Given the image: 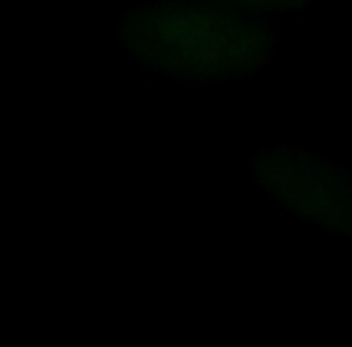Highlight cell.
Returning a JSON list of instances; mask_svg holds the SVG:
<instances>
[{"instance_id": "1", "label": "cell", "mask_w": 352, "mask_h": 347, "mask_svg": "<svg viewBox=\"0 0 352 347\" xmlns=\"http://www.w3.org/2000/svg\"><path fill=\"white\" fill-rule=\"evenodd\" d=\"M273 22L222 15L184 0H160L128 12L118 46L152 73L193 85L246 80L278 54Z\"/></svg>"}, {"instance_id": "2", "label": "cell", "mask_w": 352, "mask_h": 347, "mask_svg": "<svg viewBox=\"0 0 352 347\" xmlns=\"http://www.w3.org/2000/svg\"><path fill=\"white\" fill-rule=\"evenodd\" d=\"M254 181L285 210L323 230H338L350 215L345 171L292 147H268L251 164Z\"/></svg>"}, {"instance_id": "3", "label": "cell", "mask_w": 352, "mask_h": 347, "mask_svg": "<svg viewBox=\"0 0 352 347\" xmlns=\"http://www.w3.org/2000/svg\"><path fill=\"white\" fill-rule=\"evenodd\" d=\"M222 15L244 17L254 22H270L275 15H297L309 0H184Z\"/></svg>"}]
</instances>
